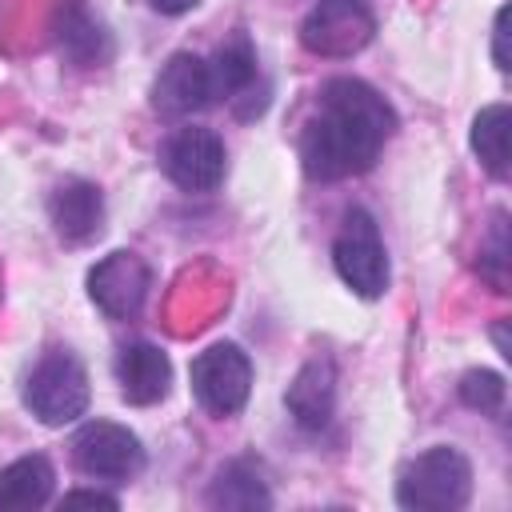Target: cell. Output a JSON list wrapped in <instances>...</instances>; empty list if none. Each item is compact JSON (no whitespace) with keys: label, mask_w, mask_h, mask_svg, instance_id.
I'll use <instances>...</instances> for the list:
<instances>
[{"label":"cell","mask_w":512,"mask_h":512,"mask_svg":"<svg viewBox=\"0 0 512 512\" xmlns=\"http://www.w3.org/2000/svg\"><path fill=\"white\" fill-rule=\"evenodd\" d=\"M152 288V268L136 252H112L88 272V296L108 320H136Z\"/></svg>","instance_id":"obj_9"},{"label":"cell","mask_w":512,"mask_h":512,"mask_svg":"<svg viewBox=\"0 0 512 512\" xmlns=\"http://www.w3.org/2000/svg\"><path fill=\"white\" fill-rule=\"evenodd\" d=\"M52 32H56V52L72 68H104L112 60V32L84 0H64L52 20Z\"/></svg>","instance_id":"obj_11"},{"label":"cell","mask_w":512,"mask_h":512,"mask_svg":"<svg viewBox=\"0 0 512 512\" xmlns=\"http://www.w3.org/2000/svg\"><path fill=\"white\" fill-rule=\"evenodd\" d=\"M252 392V360L240 344L220 340L192 360V396L212 416H236Z\"/></svg>","instance_id":"obj_6"},{"label":"cell","mask_w":512,"mask_h":512,"mask_svg":"<svg viewBox=\"0 0 512 512\" xmlns=\"http://www.w3.org/2000/svg\"><path fill=\"white\" fill-rule=\"evenodd\" d=\"M292 420L304 428V432H320L328 428L332 412H336V364L328 356H316L308 360L296 380L288 384V396H284Z\"/></svg>","instance_id":"obj_14"},{"label":"cell","mask_w":512,"mask_h":512,"mask_svg":"<svg viewBox=\"0 0 512 512\" xmlns=\"http://www.w3.org/2000/svg\"><path fill=\"white\" fill-rule=\"evenodd\" d=\"M48 216L64 244H72V248L92 244L104 232V196L92 180L72 176L64 184H56V192L48 200Z\"/></svg>","instance_id":"obj_12"},{"label":"cell","mask_w":512,"mask_h":512,"mask_svg":"<svg viewBox=\"0 0 512 512\" xmlns=\"http://www.w3.org/2000/svg\"><path fill=\"white\" fill-rule=\"evenodd\" d=\"M160 168H164V176L180 192L204 196V192H216L220 188V180L228 172V152H224V140L212 128L184 124L160 148Z\"/></svg>","instance_id":"obj_5"},{"label":"cell","mask_w":512,"mask_h":512,"mask_svg":"<svg viewBox=\"0 0 512 512\" xmlns=\"http://www.w3.org/2000/svg\"><path fill=\"white\" fill-rule=\"evenodd\" d=\"M480 276H488L500 292L508 288V216L504 212H496L488 248H480Z\"/></svg>","instance_id":"obj_20"},{"label":"cell","mask_w":512,"mask_h":512,"mask_svg":"<svg viewBox=\"0 0 512 512\" xmlns=\"http://www.w3.org/2000/svg\"><path fill=\"white\" fill-rule=\"evenodd\" d=\"M472 496V464L460 448L436 444L412 456L396 480V504L412 512H456Z\"/></svg>","instance_id":"obj_2"},{"label":"cell","mask_w":512,"mask_h":512,"mask_svg":"<svg viewBox=\"0 0 512 512\" xmlns=\"http://www.w3.org/2000/svg\"><path fill=\"white\" fill-rule=\"evenodd\" d=\"M64 504H92V508H120L116 496L100 492V488H76V492H64Z\"/></svg>","instance_id":"obj_21"},{"label":"cell","mask_w":512,"mask_h":512,"mask_svg":"<svg viewBox=\"0 0 512 512\" xmlns=\"http://www.w3.org/2000/svg\"><path fill=\"white\" fill-rule=\"evenodd\" d=\"M52 488H56V472L40 452L0 468V508H40L52 500Z\"/></svg>","instance_id":"obj_16"},{"label":"cell","mask_w":512,"mask_h":512,"mask_svg":"<svg viewBox=\"0 0 512 512\" xmlns=\"http://www.w3.org/2000/svg\"><path fill=\"white\" fill-rule=\"evenodd\" d=\"M208 72H212V92L216 100H228L232 108L256 92V80H260V68H256V48L244 32H236L232 40H224L212 60H208Z\"/></svg>","instance_id":"obj_15"},{"label":"cell","mask_w":512,"mask_h":512,"mask_svg":"<svg viewBox=\"0 0 512 512\" xmlns=\"http://www.w3.org/2000/svg\"><path fill=\"white\" fill-rule=\"evenodd\" d=\"M116 384H120V396L128 404H156L168 396V384H172V364L164 356V348L148 344V340H132L116 352Z\"/></svg>","instance_id":"obj_13"},{"label":"cell","mask_w":512,"mask_h":512,"mask_svg":"<svg viewBox=\"0 0 512 512\" xmlns=\"http://www.w3.org/2000/svg\"><path fill=\"white\" fill-rule=\"evenodd\" d=\"M508 136H512V108L508 104H488L472 120V152L484 164L488 176L504 180L508 176Z\"/></svg>","instance_id":"obj_18"},{"label":"cell","mask_w":512,"mask_h":512,"mask_svg":"<svg viewBox=\"0 0 512 512\" xmlns=\"http://www.w3.org/2000/svg\"><path fill=\"white\" fill-rule=\"evenodd\" d=\"M396 132L392 104L356 76H332L316 92V112L300 132V164L312 180H348L368 172Z\"/></svg>","instance_id":"obj_1"},{"label":"cell","mask_w":512,"mask_h":512,"mask_svg":"<svg viewBox=\"0 0 512 512\" xmlns=\"http://www.w3.org/2000/svg\"><path fill=\"white\" fill-rule=\"evenodd\" d=\"M208 504L228 512H256V508H272V492L252 460H232L216 472L208 488Z\"/></svg>","instance_id":"obj_17"},{"label":"cell","mask_w":512,"mask_h":512,"mask_svg":"<svg viewBox=\"0 0 512 512\" xmlns=\"http://www.w3.org/2000/svg\"><path fill=\"white\" fill-rule=\"evenodd\" d=\"M376 32V16L364 0H316L300 24V40L320 56H352Z\"/></svg>","instance_id":"obj_8"},{"label":"cell","mask_w":512,"mask_h":512,"mask_svg":"<svg viewBox=\"0 0 512 512\" xmlns=\"http://www.w3.org/2000/svg\"><path fill=\"white\" fill-rule=\"evenodd\" d=\"M24 408L48 424L64 428L88 412V372L68 348H52L36 360L24 380Z\"/></svg>","instance_id":"obj_3"},{"label":"cell","mask_w":512,"mask_h":512,"mask_svg":"<svg viewBox=\"0 0 512 512\" xmlns=\"http://www.w3.org/2000/svg\"><path fill=\"white\" fill-rule=\"evenodd\" d=\"M332 264H336V276L356 296H364V300L384 296V288H388V252H384L380 228H376L368 208H348L344 212V224L332 240Z\"/></svg>","instance_id":"obj_4"},{"label":"cell","mask_w":512,"mask_h":512,"mask_svg":"<svg viewBox=\"0 0 512 512\" xmlns=\"http://www.w3.org/2000/svg\"><path fill=\"white\" fill-rule=\"evenodd\" d=\"M208 104H216V92H212V72H208V60H200L196 52H176L168 56V64L160 68L156 84H152V108L160 116H192V112H204Z\"/></svg>","instance_id":"obj_10"},{"label":"cell","mask_w":512,"mask_h":512,"mask_svg":"<svg viewBox=\"0 0 512 512\" xmlns=\"http://www.w3.org/2000/svg\"><path fill=\"white\" fill-rule=\"evenodd\" d=\"M492 32H496V68L508 72V68H512V64H508V8L496 12V28H492Z\"/></svg>","instance_id":"obj_22"},{"label":"cell","mask_w":512,"mask_h":512,"mask_svg":"<svg viewBox=\"0 0 512 512\" xmlns=\"http://www.w3.org/2000/svg\"><path fill=\"white\" fill-rule=\"evenodd\" d=\"M72 460L84 476L92 480H112L124 484L144 472V444L136 432L112 420H88L72 436Z\"/></svg>","instance_id":"obj_7"},{"label":"cell","mask_w":512,"mask_h":512,"mask_svg":"<svg viewBox=\"0 0 512 512\" xmlns=\"http://www.w3.org/2000/svg\"><path fill=\"white\" fill-rule=\"evenodd\" d=\"M156 12H164V16H184V12H192L200 0H148Z\"/></svg>","instance_id":"obj_23"},{"label":"cell","mask_w":512,"mask_h":512,"mask_svg":"<svg viewBox=\"0 0 512 512\" xmlns=\"http://www.w3.org/2000/svg\"><path fill=\"white\" fill-rule=\"evenodd\" d=\"M460 400L468 408H476L480 416H504V404H508V384L500 372H488V368H472L460 376Z\"/></svg>","instance_id":"obj_19"}]
</instances>
